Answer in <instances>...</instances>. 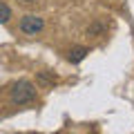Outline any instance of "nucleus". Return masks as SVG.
Instances as JSON below:
<instances>
[{
    "instance_id": "obj_1",
    "label": "nucleus",
    "mask_w": 134,
    "mask_h": 134,
    "mask_svg": "<svg viewBox=\"0 0 134 134\" xmlns=\"http://www.w3.org/2000/svg\"><path fill=\"white\" fill-rule=\"evenodd\" d=\"M9 100L14 105H29L36 100V85L31 81H18L14 87H11V94H9Z\"/></svg>"
},
{
    "instance_id": "obj_2",
    "label": "nucleus",
    "mask_w": 134,
    "mask_h": 134,
    "mask_svg": "<svg viewBox=\"0 0 134 134\" xmlns=\"http://www.w3.org/2000/svg\"><path fill=\"white\" fill-rule=\"evenodd\" d=\"M18 29L25 36H36V34H40L45 29V20L40 16H36V14H25L20 18V23H18Z\"/></svg>"
},
{
    "instance_id": "obj_3",
    "label": "nucleus",
    "mask_w": 134,
    "mask_h": 134,
    "mask_svg": "<svg viewBox=\"0 0 134 134\" xmlns=\"http://www.w3.org/2000/svg\"><path fill=\"white\" fill-rule=\"evenodd\" d=\"M87 54H90V47H85V45H76V47H72L69 52H67V60L76 65V63L85 60Z\"/></svg>"
},
{
    "instance_id": "obj_4",
    "label": "nucleus",
    "mask_w": 134,
    "mask_h": 134,
    "mask_svg": "<svg viewBox=\"0 0 134 134\" xmlns=\"http://www.w3.org/2000/svg\"><path fill=\"white\" fill-rule=\"evenodd\" d=\"M9 18H11V7L7 2H0V25L9 23Z\"/></svg>"
},
{
    "instance_id": "obj_5",
    "label": "nucleus",
    "mask_w": 134,
    "mask_h": 134,
    "mask_svg": "<svg viewBox=\"0 0 134 134\" xmlns=\"http://www.w3.org/2000/svg\"><path fill=\"white\" fill-rule=\"evenodd\" d=\"M20 2H25V5H31V2H36V0H20Z\"/></svg>"
}]
</instances>
